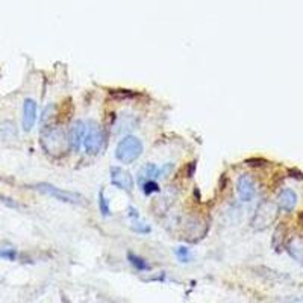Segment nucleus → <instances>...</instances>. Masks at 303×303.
Wrapping results in <instances>:
<instances>
[{
    "label": "nucleus",
    "mask_w": 303,
    "mask_h": 303,
    "mask_svg": "<svg viewBox=\"0 0 303 303\" xmlns=\"http://www.w3.org/2000/svg\"><path fill=\"white\" fill-rule=\"evenodd\" d=\"M43 149L55 158L63 156L69 150V134L61 126H47L43 128V137H41Z\"/></svg>",
    "instance_id": "nucleus-1"
},
{
    "label": "nucleus",
    "mask_w": 303,
    "mask_h": 303,
    "mask_svg": "<svg viewBox=\"0 0 303 303\" xmlns=\"http://www.w3.org/2000/svg\"><path fill=\"white\" fill-rule=\"evenodd\" d=\"M143 143L134 135H128L120 140L115 147V158L121 164H132L143 155Z\"/></svg>",
    "instance_id": "nucleus-2"
},
{
    "label": "nucleus",
    "mask_w": 303,
    "mask_h": 303,
    "mask_svg": "<svg viewBox=\"0 0 303 303\" xmlns=\"http://www.w3.org/2000/svg\"><path fill=\"white\" fill-rule=\"evenodd\" d=\"M35 190H38L43 194H47L50 197H55L59 202H64V203H72V205H84L85 199L78 194V193H72V191H64L61 188H56L50 184H38L35 185Z\"/></svg>",
    "instance_id": "nucleus-3"
},
{
    "label": "nucleus",
    "mask_w": 303,
    "mask_h": 303,
    "mask_svg": "<svg viewBox=\"0 0 303 303\" xmlns=\"http://www.w3.org/2000/svg\"><path fill=\"white\" fill-rule=\"evenodd\" d=\"M105 143V135H103V129L102 126L97 123V121H90L88 128H87V134L84 138V147L87 150L88 155H96L100 152L102 146Z\"/></svg>",
    "instance_id": "nucleus-4"
},
{
    "label": "nucleus",
    "mask_w": 303,
    "mask_h": 303,
    "mask_svg": "<svg viewBox=\"0 0 303 303\" xmlns=\"http://www.w3.org/2000/svg\"><path fill=\"white\" fill-rule=\"evenodd\" d=\"M276 215H277V206L268 200H264L255 212V217L252 220V227L256 230H262L274 221Z\"/></svg>",
    "instance_id": "nucleus-5"
},
{
    "label": "nucleus",
    "mask_w": 303,
    "mask_h": 303,
    "mask_svg": "<svg viewBox=\"0 0 303 303\" xmlns=\"http://www.w3.org/2000/svg\"><path fill=\"white\" fill-rule=\"evenodd\" d=\"M111 184L123 191H131L134 188V179L129 171H126L121 167H111L109 170Z\"/></svg>",
    "instance_id": "nucleus-6"
},
{
    "label": "nucleus",
    "mask_w": 303,
    "mask_h": 303,
    "mask_svg": "<svg viewBox=\"0 0 303 303\" xmlns=\"http://www.w3.org/2000/svg\"><path fill=\"white\" fill-rule=\"evenodd\" d=\"M236 193L242 202L253 200V197L256 194V185H255V180L250 174L246 173V174L239 176V179L236 182Z\"/></svg>",
    "instance_id": "nucleus-7"
},
{
    "label": "nucleus",
    "mask_w": 303,
    "mask_h": 303,
    "mask_svg": "<svg viewBox=\"0 0 303 303\" xmlns=\"http://www.w3.org/2000/svg\"><path fill=\"white\" fill-rule=\"evenodd\" d=\"M37 121V102L34 99H26L23 103V118L22 126L25 132H31Z\"/></svg>",
    "instance_id": "nucleus-8"
},
{
    "label": "nucleus",
    "mask_w": 303,
    "mask_h": 303,
    "mask_svg": "<svg viewBox=\"0 0 303 303\" xmlns=\"http://www.w3.org/2000/svg\"><path fill=\"white\" fill-rule=\"evenodd\" d=\"M85 134H87V125L82 120H76L69 131V143L72 144V147L75 150L81 149V144L84 143Z\"/></svg>",
    "instance_id": "nucleus-9"
},
{
    "label": "nucleus",
    "mask_w": 303,
    "mask_h": 303,
    "mask_svg": "<svg viewBox=\"0 0 303 303\" xmlns=\"http://www.w3.org/2000/svg\"><path fill=\"white\" fill-rule=\"evenodd\" d=\"M277 205L280 209L289 212L295 208L297 205V194L291 190V188H283L280 193H279V197H277Z\"/></svg>",
    "instance_id": "nucleus-10"
},
{
    "label": "nucleus",
    "mask_w": 303,
    "mask_h": 303,
    "mask_svg": "<svg viewBox=\"0 0 303 303\" xmlns=\"http://www.w3.org/2000/svg\"><path fill=\"white\" fill-rule=\"evenodd\" d=\"M288 253L294 259L303 262V236L301 235H295V236H292L289 239V242H288Z\"/></svg>",
    "instance_id": "nucleus-11"
},
{
    "label": "nucleus",
    "mask_w": 303,
    "mask_h": 303,
    "mask_svg": "<svg viewBox=\"0 0 303 303\" xmlns=\"http://www.w3.org/2000/svg\"><path fill=\"white\" fill-rule=\"evenodd\" d=\"M162 170L156 165V164H146L141 170H140V182L141 180H146V179H152V180H156L159 176H161Z\"/></svg>",
    "instance_id": "nucleus-12"
},
{
    "label": "nucleus",
    "mask_w": 303,
    "mask_h": 303,
    "mask_svg": "<svg viewBox=\"0 0 303 303\" xmlns=\"http://www.w3.org/2000/svg\"><path fill=\"white\" fill-rule=\"evenodd\" d=\"M16 135H17V129H16L14 123H11V121H4V123H0V137L4 140L14 138Z\"/></svg>",
    "instance_id": "nucleus-13"
},
{
    "label": "nucleus",
    "mask_w": 303,
    "mask_h": 303,
    "mask_svg": "<svg viewBox=\"0 0 303 303\" xmlns=\"http://www.w3.org/2000/svg\"><path fill=\"white\" fill-rule=\"evenodd\" d=\"M128 259H129V262H131L137 270H140V271H146V270H149V264L146 262V259L140 258V256L135 255L134 252H129V253H128Z\"/></svg>",
    "instance_id": "nucleus-14"
},
{
    "label": "nucleus",
    "mask_w": 303,
    "mask_h": 303,
    "mask_svg": "<svg viewBox=\"0 0 303 303\" xmlns=\"http://www.w3.org/2000/svg\"><path fill=\"white\" fill-rule=\"evenodd\" d=\"M140 187L143 188L144 194H153V193H158L159 191V185L156 184V180H152V179H146V180H141L140 182Z\"/></svg>",
    "instance_id": "nucleus-15"
},
{
    "label": "nucleus",
    "mask_w": 303,
    "mask_h": 303,
    "mask_svg": "<svg viewBox=\"0 0 303 303\" xmlns=\"http://www.w3.org/2000/svg\"><path fill=\"white\" fill-rule=\"evenodd\" d=\"M111 97H114L117 100H123V99L135 97V93L131 91V90H112L111 91Z\"/></svg>",
    "instance_id": "nucleus-16"
},
{
    "label": "nucleus",
    "mask_w": 303,
    "mask_h": 303,
    "mask_svg": "<svg viewBox=\"0 0 303 303\" xmlns=\"http://www.w3.org/2000/svg\"><path fill=\"white\" fill-rule=\"evenodd\" d=\"M174 253H176V256H177V259L180 261V262H188L190 261V258H191V255H190V249L188 247H177L176 250H174Z\"/></svg>",
    "instance_id": "nucleus-17"
},
{
    "label": "nucleus",
    "mask_w": 303,
    "mask_h": 303,
    "mask_svg": "<svg viewBox=\"0 0 303 303\" xmlns=\"http://www.w3.org/2000/svg\"><path fill=\"white\" fill-rule=\"evenodd\" d=\"M99 206H100V212H102L103 215H111L109 202H108V199L105 197L103 191H100V194H99Z\"/></svg>",
    "instance_id": "nucleus-18"
},
{
    "label": "nucleus",
    "mask_w": 303,
    "mask_h": 303,
    "mask_svg": "<svg viewBox=\"0 0 303 303\" xmlns=\"http://www.w3.org/2000/svg\"><path fill=\"white\" fill-rule=\"evenodd\" d=\"M0 258L8 259V261H16L17 252H16V249H0Z\"/></svg>",
    "instance_id": "nucleus-19"
},
{
    "label": "nucleus",
    "mask_w": 303,
    "mask_h": 303,
    "mask_svg": "<svg viewBox=\"0 0 303 303\" xmlns=\"http://www.w3.org/2000/svg\"><path fill=\"white\" fill-rule=\"evenodd\" d=\"M132 230L138 232V233H149L150 232V227L146 224V223H134L132 224Z\"/></svg>",
    "instance_id": "nucleus-20"
},
{
    "label": "nucleus",
    "mask_w": 303,
    "mask_h": 303,
    "mask_svg": "<svg viewBox=\"0 0 303 303\" xmlns=\"http://www.w3.org/2000/svg\"><path fill=\"white\" fill-rule=\"evenodd\" d=\"M196 171V162H191V165H188V177H193Z\"/></svg>",
    "instance_id": "nucleus-21"
},
{
    "label": "nucleus",
    "mask_w": 303,
    "mask_h": 303,
    "mask_svg": "<svg viewBox=\"0 0 303 303\" xmlns=\"http://www.w3.org/2000/svg\"><path fill=\"white\" fill-rule=\"evenodd\" d=\"M129 211H131V217H138V212H137V209L135 208H129Z\"/></svg>",
    "instance_id": "nucleus-22"
}]
</instances>
